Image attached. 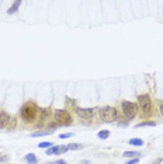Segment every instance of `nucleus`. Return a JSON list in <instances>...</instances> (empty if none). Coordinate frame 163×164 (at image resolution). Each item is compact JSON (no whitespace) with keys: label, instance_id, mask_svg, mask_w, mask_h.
<instances>
[{"label":"nucleus","instance_id":"10","mask_svg":"<svg viewBox=\"0 0 163 164\" xmlns=\"http://www.w3.org/2000/svg\"><path fill=\"white\" fill-rule=\"evenodd\" d=\"M128 145H131V146H144V140L139 139V137H132V139L128 140Z\"/></svg>","mask_w":163,"mask_h":164},{"label":"nucleus","instance_id":"22","mask_svg":"<svg viewBox=\"0 0 163 164\" xmlns=\"http://www.w3.org/2000/svg\"><path fill=\"white\" fill-rule=\"evenodd\" d=\"M162 112H163V104H162Z\"/></svg>","mask_w":163,"mask_h":164},{"label":"nucleus","instance_id":"2","mask_svg":"<svg viewBox=\"0 0 163 164\" xmlns=\"http://www.w3.org/2000/svg\"><path fill=\"white\" fill-rule=\"evenodd\" d=\"M98 114H100V118L101 121L104 122H114L117 119V109L112 108V107H103L100 111H98Z\"/></svg>","mask_w":163,"mask_h":164},{"label":"nucleus","instance_id":"12","mask_svg":"<svg viewBox=\"0 0 163 164\" xmlns=\"http://www.w3.org/2000/svg\"><path fill=\"white\" fill-rule=\"evenodd\" d=\"M108 136H110V131H100L98 132V139H101V140L108 139Z\"/></svg>","mask_w":163,"mask_h":164},{"label":"nucleus","instance_id":"14","mask_svg":"<svg viewBox=\"0 0 163 164\" xmlns=\"http://www.w3.org/2000/svg\"><path fill=\"white\" fill-rule=\"evenodd\" d=\"M38 146H39V149H49V147L54 146V143L52 142H41Z\"/></svg>","mask_w":163,"mask_h":164},{"label":"nucleus","instance_id":"13","mask_svg":"<svg viewBox=\"0 0 163 164\" xmlns=\"http://www.w3.org/2000/svg\"><path fill=\"white\" fill-rule=\"evenodd\" d=\"M82 147H83V145H80V143H72L68 146V150H79Z\"/></svg>","mask_w":163,"mask_h":164},{"label":"nucleus","instance_id":"1","mask_svg":"<svg viewBox=\"0 0 163 164\" xmlns=\"http://www.w3.org/2000/svg\"><path fill=\"white\" fill-rule=\"evenodd\" d=\"M37 114H38L37 105L33 104V102H27L21 108V117H23L25 122H33L34 119L37 118Z\"/></svg>","mask_w":163,"mask_h":164},{"label":"nucleus","instance_id":"19","mask_svg":"<svg viewBox=\"0 0 163 164\" xmlns=\"http://www.w3.org/2000/svg\"><path fill=\"white\" fill-rule=\"evenodd\" d=\"M75 135V133H62V135H59V139H68V137H72Z\"/></svg>","mask_w":163,"mask_h":164},{"label":"nucleus","instance_id":"6","mask_svg":"<svg viewBox=\"0 0 163 164\" xmlns=\"http://www.w3.org/2000/svg\"><path fill=\"white\" fill-rule=\"evenodd\" d=\"M94 111H96V108H76L77 115H79L80 118H84V119L93 118Z\"/></svg>","mask_w":163,"mask_h":164},{"label":"nucleus","instance_id":"15","mask_svg":"<svg viewBox=\"0 0 163 164\" xmlns=\"http://www.w3.org/2000/svg\"><path fill=\"white\" fill-rule=\"evenodd\" d=\"M142 126H156V122H152V121H148V122H142V123H138L135 125V128H142Z\"/></svg>","mask_w":163,"mask_h":164},{"label":"nucleus","instance_id":"16","mask_svg":"<svg viewBox=\"0 0 163 164\" xmlns=\"http://www.w3.org/2000/svg\"><path fill=\"white\" fill-rule=\"evenodd\" d=\"M49 115V109H42V114H41V118H39V121H41V123L45 122V119H47V117Z\"/></svg>","mask_w":163,"mask_h":164},{"label":"nucleus","instance_id":"3","mask_svg":"<svg viewBox=\"0 0 163 164\" xmlns=\"http://www.w3.org/2000/svg\"><path fill=\"white\" fill-rule=\"evenodd\" d=\"M121 108L124 115L127 117V119H132L138 112V107L134 102H130V101H122L121 102Z\"/></svg>","mask_w":163,"mask_h":164},{"label":"nucleus","instance_id":"21","mask_svg":"<svg viewBox=\"0 0 163 164\" xmlns=\"http://www.w3.org/2000/svg\"><path fill=\"white\" fill-rule=\"evenodd\" d=\"M49 164H66V163H65V160H58V161H52Z\"/></svg>","mask_w":163,"mask_h":164},{"label":"nucleus","instance_id":"8","mask_svg":"<svg viewBox=\"0 0 163 164\" xmlns=\"http://www.w3.org/2000/svg\"><path fill=\"white\" fill-rule=\"evenodd\" d=\"M9 122H11V118L7 112H0V129L1 128H7Z\"/></svg>","mask_w":163,"mask_h":164},{"label":"nucleus","instance_id":"9","mask_svg":"<svg viewBox=\"0 0 163 164\" xmlns=\"http://www.w3.org/2000/svg\"><path fill=\"white\" fill-rule=\"evenodd\" d=\"M25 161H27L28 164H37L38 159H37V156L34 154V153H28V154L25 156Z\"/></svg>","mask_w":163,"mask_h":164},{"label":"nucleus","instance_id":"5","mask_svg":"<svg viewBox=\"0 0 163 164\" xmlns=\"http://www.w3.org/2000/svg\"><path fill=\"white\" fill-rule=\"evenodd\" d=\"M54 117H55L56 122H59L61 125H70L72 123V117L65 109H56Z\"/></svg>","mask_w":163,"mask_h":164},{"label":"nucleus","instance_id":"20","mask_svg":"<svg viewBox=\"0 0 163 164\" xmlns=\"http://www.w3.org/2000/svg\"><path fill=\"white\" fill-rule=\"evenodd\" d=\"M138 161H139V159L136 157V159H132V160H130V161H128V164H138Z\"/></svg>","mask_w":163,"mask_h":164},{"label":"nucleus","instance_id":"17","mask_svg":"<svg viewBox=\"0 0 163 164\" xmlns=\"http://www.w3.org/2000/svg\"><path fill=\"white\" fill-rule=\"evenodd\" d=\"M122 156H125V157H138V156H141V153H138V151H125Z\"/></svg>","mask_w":163,"mask_h":164},{"label":"nucleus","instance_id":"11","mask_svg":"<svg viewBox=\"0 0 163 164\" xmlns=\"http://www.w3.org/2000/svg\"><path fill=\"white\" fill-rule=\"evenodd\" d=\"M20 4H21V1H20V0H17V1H16V3H14V4L11 6V7H10V10H9V14H13V13H16V11H17V9H19V7H20Z\"/></svg>","mask_w":163,"mask_h":164},{"label":"nucleus","instance_id":"18","mask_svg":"<svg viewBox=\"0 0 163 164\" xmlns=\"http://www.w3.org/2000/svg\"><path fill=\"white\" fill-rule=\"evenodd\" d=\"M45 135H51L49 132H35L31 133V137H38V136H45Z\"/></svg>","mask_w":163,"mask_h":164},{"label":"nucleus","instance_id":"7","mask_svg":"<svg viewBox=\"0 0 163 164\" xmlns=\"http://www.w3.org/2000/svg\"><path fill=\"white\" fill-rule=\"evenodd\" d=\"M65 151H68V146H52L47 149V156L59 154V153H65Z\"/></svg>","mask_w":163,"mask_h":164},{"label":"nucleus","instance_id":"4","mask_svg":"<svg viewBox=\"0 0 163 164\" xmlns=\"http://www.w3.org/2000/svg\"><path fill=\"white\" fill-rule=\"evenodd\" d=\"M138 105L144 114H149L152 109V101H150L149 94H142L138 97Z\"/></svg>","mask_w":163,"mask_h":164}]
</instances>
